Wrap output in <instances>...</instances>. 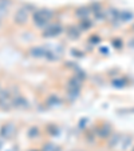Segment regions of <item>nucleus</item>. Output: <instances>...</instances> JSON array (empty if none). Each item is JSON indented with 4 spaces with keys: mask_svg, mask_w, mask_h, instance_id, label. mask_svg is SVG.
<instances>
[{
    "mask_svg": "<svg viewBox=\"0 0 134 151\" xmlns=\"http://www.w3.org/2000/svg\"><path fill=\"white\" fill-rule=\"evenodd\" d=\"M55 12L50 8H39L32 12V22L38 28H46L50 23L54 22Z\"/></svg>",
    "mask_w": 134,
    "mask_h": 151,
    "instance_id": "f257e3e1",
    "label": "nucleus"
},
{
    "mask_svg": "<svg viewBox=\"0 0 134 151\" xmlns=\"http://www.w3.org/2000/svg\"><path fill=\"white\" fill-rule=\"evenodd\" d=\"M30 16H31V11H30V6L20 7L14 15V22L17 26H26L28 23Z\"/></svg>",
    "mask_w": 134,
    "mask_h": 151,
    "instance_id": "f03ea898",
    "label": "nucleus"
},
{
    "mask_svg": "<svg viewBox=\"0 0 134 151\" xmlns=\"http://www.w3.org/2000/svg\"><path fill=\"white\" fill-rule=\"evenodd\" d=\"M12 91L9 88H1L0 90V110L3 111H9L12 107Z\"/></svg>",
    "mask_w": 134,
    "mask_h": 151,
    "instance_id": "7ed1b4c3",
    "label": "nucleus"
},
{
    "mask_svg": "<svg viewBox=\"0 0 134 151\" xmlns=\"http://www.w3.org/2000/svg\"><path fill=\"white\" fill-rule=\"evenodd\" d=\"M63 32V27L58 23H50L49 26L44 28V32H43V36L44 37H56L59 36Z\"/></svg>",
    "mask_w": 134,
    "mask_h": 151,
    "instance_id": "20e7f679",
    "label": "nucleus"
},
{
    "mask_svg": "<svg viewBox=\"0 0 134 151\" xmlns=\"http://www.w3.org/2000/svg\"><path fill=\"white\" fill-rule=\"evenodd\" d=\"M28 55L32 58H46L47 55V50L44 48V47H31V48L28 50Z\"/></svg>",
    "mask_w": 134,
    "mask_h": 151,
    "instance_id": "39448f33",
    "label": "nucleus"
},
{
    "mask_svg": "<svg viewBox=\"0 0 134 151\" xmlns=\"http://www.w3.org/2000/svg\"><path fill=\"white\" fill-rule=\"evenodd\" d=\"M75 15L79 20H83V19H87V17H91V9L90 7H78L77 11H75Z\"/></svg>",
    "mask_w": 134,
    "mask_h": 151,
    "instance_id": "423d86ee",
    "label": "nucleus"
},
{
    "mask_svg": "<svg viewBox=\"0 0 134 151\" xmlns=\"http://www.w3.org/2000/svg\"><path fill=\"white\" fill-rule=\"evenodd\" d=\"M0 132H1V137L8 139V138H11L15 134V126L12 123H7V124H4L1 127V131Z\"/></svg>",
    "mask_w": 134,
    "mask_h": 151,
    "instance_id": "0eeeda50",
    "label": "nucleus"
},
{
    "mask_svg": "<svg viewBox=\"0 0 134 151\" xmlns=\"http://www.w3.org/2000/svg\"><path fill=\"white\" fill-rule=\"evenodd\" d=\"M122 139H123V135H121V134H113V137H110V139H109V147L117 148L118 146L122 143Z\"/></svg>",
    "mask_w": 134,
    "mask_h": 151,
    "instance_id": "6e6552de",
    "label": "nucleus"
},
{
    "mask_svg": "<svg viewBox=\"0 0 134 151\" xmlns=\"http://www.w3.org/2000/svg\"><path fill=\"white\" fill-rule=\"evenodd\" d=\"M47 104L49 106H54V104H60V100L58 96H55V95H52L51 98H50L49 100H47Z\"/></svg>",
    "mask_w": 134,
    "mask_h": 151,
    "instance_id": "1a4fd4ad",
    "label": "nucleus"
},
{
    "mask_svg": "<svg viewBox=\"0 0 134 151\" xmlns=\"http://www.w3.org/2000/svg\"><path fill=\"white\" fill-rule=\"evenodd\" d=\"M6 15H7V9H4V8H1V7H0V22L4 19V16H6Z\"/></svg>",
    "mask_w": 134,
    "mask_h": 151,
    "instance_id": "9d476101",
    "label": "nucleus"
},
{
    "mask_svg": "<svg viewBox=\"0 0 134 151\" xmlns=\"http://www.w3.org/2000/svg\"><path fill=\"white\" fill-rule=\"evenodd\" d=\"M131 28H133V29H134V23H133V26H131Z\"/></svg>",
    "mask_w": 134,
    "mask_h": 151,
    "instance_id": "9b49d317",
    "label": "nucleus"
},
{
    "mask_svg": "<svg viewBox=\"0 0 134 151\" xmlns=\"http://www.w3.org/2000/svg\"><path fill=\"white\" fill-rule=\"evenodd\" d=\"M133 151H134V147H133Z\"/></svg>",
    "mask_w": 134,
    "mask_h": 151,
    "instance_id": "f8f14e48",
    "label": "nucleus"
},
{
    "mask_svg": "<svg viewBox=\"0 0 134 151\" xmlns=\"http://www.w3.org/2000/svg\"><path fill=\"white\" fill-rule=\"evenodd\" d=\"M0 90H1V88H0Z\"/></svg>",
    "mask_w": 134,
    "mask_h": 151,
    "instance_id": "ddd939ff",
    "label": "nucleus"
}]
</instances>
